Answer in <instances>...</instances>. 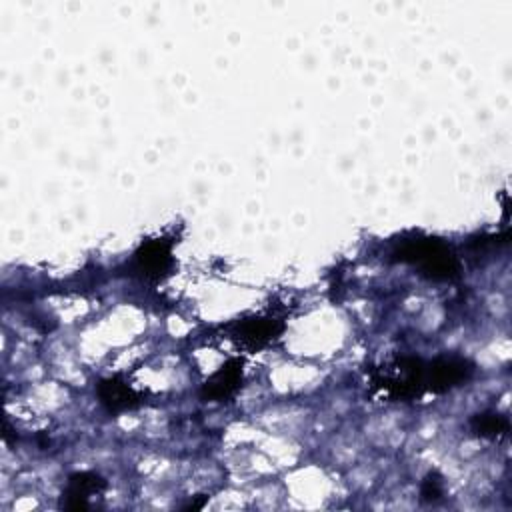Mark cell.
Returning <instances> with one entry per match:
<instances>
[{"mask_svg":"<svg viewBox=\"0 0 512 512\" xmlns=\"http://www.w3.org/2000/svg\"><path fill=\"white\" fill-rule=\"evenodd\" d=\"M394 258L418 266L420 272L432 280H454L460 274V262L452 248L432 236L402 240L394 248Z\"/></svg>","mask_w":512,"mask_h":512,"instance_id":"1","label":"cell"},{"mask_svg":"<svg viewBox=\"0 0 512 512\" xmlns=\"http://www.w3.org/2000/svg\"><path fill=\"white\" fill-rule=\"evenodd\" d=\"M284 330V322L274 316H250L226 326L228 338L248 352H258L272 344Z\"/></svg>","mask_w":512,"mask_h":512,"instance_id":"2","label":"cell"},{"mask_svg":"<svg viewBox=\"0 0 512 512\" xmlns=\"http://www.w3.org/2000/svg\"><path fill=\"white\" fill-rule=\"evenodd\" d=\"M474 372L472 362L466 358H436L426 362V388L432 394L448 392L460 384H464Z\"/></svg>","mask_w":512,"mask_h":512,"instance_id":"3","label":"cell"},{"mask_svg":"<svg viewBox=\"0 0 512 512\" xmlns=\"http://www.w3.org/2000/svg\"><path fill=\"white\" fill-rule=\"evenodd\" d=\"M134 266L146 280H162L174 266L172 242L166 238L142 242L134 254Z\"/></svg>","mask_w":512,"mask_h":512,"instance_id":"4","label":"cell"},{"mask_svg":"<svg viewBox=\"0 0 512 512\" xmlns=\"http://www.w3.org/2000/svg\"><path fill=\"white\" fill-rule=\"evenodd\" d=\"M244 360L230 358L226 360L200 388V398L206 402H224L230 400L242 386L244 378Z\"/></svg>","mask_w":512,"mask_h":512,"instance_id":"5","label":"cell"},{"mask_svg":"<svg viewBox=\"0 0 512 512\" xmlns=\"http://www.w3.org/2000/svg\"><path fill=\"white\" fill-rule=\"evenodd\" d=\"M96 396L100 400V404L108 410V412H124V410H132L138 408L144 400V394L134 390L124 378L120 376H110L98 382L96 386Z\"/></svg>","mask_w":512,"mask_h":512,"instance_id":"6","label":"cell"},{"mask_svg":"<svg viewBox=\"0 0 512 512\" xmlns=\"http://www.w3.org/2000/svg\"><path fill=\"white\" fill-rule=\"evenodd\" d=\"M106 488V480L96 472H76L68 478V484L62 492L60 506L66 510H86L88 498L100 494Z\"/></svg>","mask_w":512,"mask_h":512,"instance_id":"7","label":"cell"},{"mask_svg":"<svg viewBox=\"0 0 512 512\" xmlns=\"http://www.w3.org/2000/svg\"><path fill=\"white\" fill-rule=\"evenodd\" d=\"M470 430L482 438H502L508 432V418L496 412L476 414L470 420Z\"/></svg>","mask_w":512,"mask_h":512,"instance_id":"8","label":"cell"},{"mask_svg":"<svg viewBox=\"0 0 512 512\" xmlns=\"http://www.w3.org/2000/svg\"><path fill=\"white\" fill-rule=\"evenodd\" d=\"M424 500H438L442 496V482L436 474H428L426 480L422 482V490H420Z\"/></svg>","mask_w":512,"mask_h":512,"instance_id":"9","label":"cell"}]
</instances>
